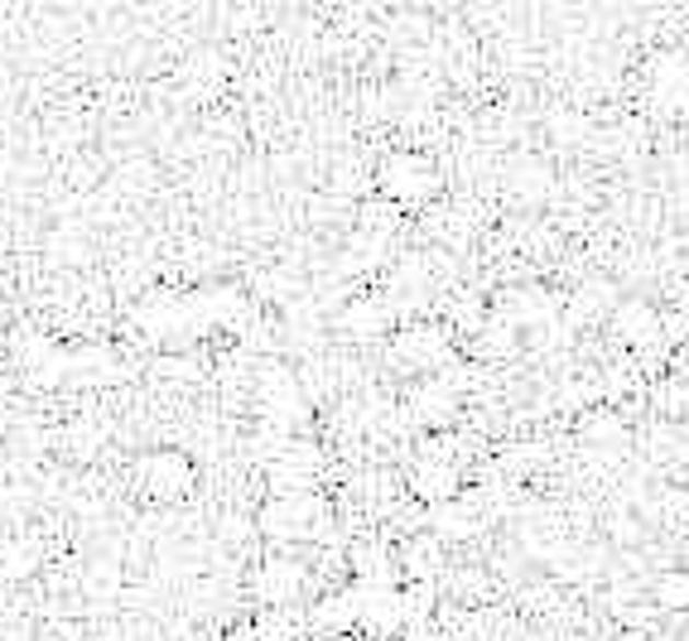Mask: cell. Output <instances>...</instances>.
<instances>
[{"label": "cell", "instance_id": "1", "mask_svg": "<svg viewBox=\"0 0 689 641\" xmlns=\"http://www.w3.org/2000/svg\"><path fill=\"white\" fill-rule=\"evenodd\" d=\"M329 522V506L319 492H299V497H271L256 516V530L271 540H319V526Z\"/></svg>", "mask_w": 689, "mask_h": 641}, {"label": "cell", "instance_id": "2", "mask_svg": "<svg viewBox=\"0 0 689 641\" xmlns=\"http://www.w3.org/2000/svg\"><path fill=\"white\" fill-rule=\"evenodd\" d=\"M381 193L386 198H395L401 208H420L425 198H434L439 193V169H434L425 154H410V150H401V154H391V160L381 164Z\"/></svg>", "mask_w": 689, "mask_h": 641}, {"label": "cell", "instance_id": "3", "mask_svg": "<svg viewBox=\"0 0 689 641\" xmlns=\"http://www.w3.org/2000/svg\"><path fill=\"white\" fill-rule=\"evenodd\" d=\"M140 473H145V482H150L154 497H164V502L184 497V492L193 488V463H188L184 454H174V449L150 454V458L140 463Z\"/></svg>", "mask_w": 689, "mask_h": 641}, {"label": "cell", "instance_id": "4", "mask_svg": "<svg viewBox=\"0 0 689 641\" xmlns=\"http://www.w3.org/2000/svg\"><path fill=\"white\" fill-rule=\"evenodd\" d=\"M391 319H395L391 299L377 295V299H357V305H347L343 319H337V329L353 333V337H381L386 329H391Z\"/></svg>", "mask_w": 689, "mask_h": 641}, {"label": "cell", "instance_id": "5", "mask_svg": "<svg viewBox=\"0 0 689 641\" xmlns=\"http://www.w3.org/2000/svg\"><path fill=\"white\" fill-rule=\"evenodd\" d=\"M612 333H618L622 343H632V347H646V343H656L661 319H656V309L651 305L632 299V305H618V313H612Z\"/></svg>", "mask_w": 689, "mask_h": 641}, {"label": "cell", "instance_id": "6", "mask_svg": "<svg viewBox=\"0 0 689 641\" xmlns=\"http://www.w3.org/2000/svg\"><path fill=\"white\" fill-rule=\"evenodd\" d=\"M299 584H305V570L289 560H271V564H261V574H256L261 603H289L299 594Z\"/></svg>", "mask_w": 689, "mask_h": 641}, {"label": "cell", "instance_id": "7", "mask_svg": "<svg viewBox=\"0 0 689 641\" xmlns=\"http://www.w3.org/2000/svg\"><path fill=\"white\" fill-rule=\"evenodd\" d=\"M395 357L410 362V367H429V362L444 357V333L439 329H405V333H395Z\"/></svg>", "mask_w": 689, "mask_h": 641}, {"label": "cell", "instance_id": "8", "mask_svg": "<svg viewBox=\"0 0 689 641\" xmlns=\"http://www.w3.org/2000/svg\"><path fill=\"white\" fill-rule=\"evenodd\" d=\"M651 598L666 613H689V570H666L651 584Z\"/></svg>", "mask_w": 689, "mask_h": 641}, {"label": "cell", "instance_id": "9", "mask_svg": "<svg viewBox=\"0 0 689 641\" xmlns=\"http://www.w3.org/2000/svg\"><path fill=\"white\" fill-rule=\"evenodd\" d=\"M651 641H675V637H651Z\"/></svg>", "mask_w": 689, "mask_h": 641}]
</instances>
